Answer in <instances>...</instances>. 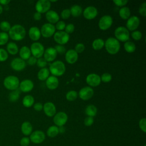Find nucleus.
Masks as SVG:
<instances>
[{
  "instance_id": "nucleus-1",
  "label": "nucleus",
  "mask_w": 146,
  "mask_h": 146,
  "mask_svg": "<svg viewBox=\"0 0 146 146\" xmlns=\"http://www.w3.org/2000/svg\"><path fill=\"white\" fill-rule=\"evenodd\" d=\"M26 31L25 27L21 25H14L11 27L9 31V36L15 41H20L26 36Z\"/></svg>"
},
{
  "instance_id": "nucleus-2",
  "label": "nucleus",
  "mask_w": 146,
  "mask_h": 146,
  "mask_svg": "<svg viewBox=\"0 0 146 146\" xmlns=\"http://www.w3.org/2000/svg\"><path fill=\"white\" fill-rule=\"evenodd\" d=\"M104 47L108 53L111 55H115L119 51L120 44L115 38L110 37L104 42Z\"/></svg>"
},
{
  "instance_id": "nucleus-3",
  "label": "nucleus",
  "mask_w": 146,
  "mask_h": 146,
  "mask_svg": "<svg viewBox=\"0 0 146 146\" xmlns=\"http://www.w3.org/2000/svg\"><path fill=\"white\" fill-rule=\"evenodd\" d=\"M50 72L56 77L63 75L66 71V66L61 60H55L50 64L49 67Z\"/></svg>"
},
{
  "instance_id": "nucleus-4",
  "label": "nucleus",
  "mask_w": 146,
  "mask_h": 146,
  "mask_svg": "<svg viewBox=\"0 0 146 146\" xmlns=\"http://www.w3.org/2000/svg\"><path fill=\"white\" fill-rule=\"evenodd\" d=\"M19 80L18 78L14 75H9L3 80V85L5 87L10 91L17 90L19 88Z\"/></svg>"
},
{
  "instance_id": "nucleus-5",
  "label": "nucleus",
  "mask_w": 146,
  "mask_h": 146,
  "mask_svg": "<svg viewBox=\"0 0 146 146\" xmlns=\"http://www.w3.org/2000/svg\"><path fill=\"white\" fill-rule=\"evenodd\" d=\"M114 35L115 38L119 42H127L129 39V32L125 27L119 26L115 31Z\"/></svg>"
},
{
  "instance_id": "nucleus-6",
  "label": "nucleus",
  "mask_w": 146,
  "mask_h": 146,
  "mask_svg": "<svg viewBox=\"0 0 146 146\" xmlns=\"http://www.w3.org/2000/svg\"><path fill=\"white\" fill-rule=\"evenodd\" d=\"M30 49L33 56L36 59L42 57L44 52V47L43 45L41 43L38 42L33 43L31 44Z\"/></svg>"
},
{
  "instance_id": "nucleus-7",
  "label": "nucleus",
  "mask_w": 146,
  "mask_h": 146,
  "mask_svg": "<svg viewBox=\"0 0 146 146\" xmlns=\"http://www.w3.org/2000/svg\"><path fill=\"white\" fill-rule=\"evenodd\" d=\"M55 26L50 23L43 24L40 29L41 35L46 38H50L53 36L55 33Z\"/></svg>"
},
{
  "instance_id": "nucleus-8",
  "label": "nucleus",
  "mask_w": 146,
  "mask_h": 146,
  "mask_svg": "<svg viewBox=\"0 0 146 146\" xmlns=\"http://www.w3.org/2000/svg\"><path fill=\"white\" fill-rule=\"evenodd\" d=\"M53 38L58 44L64 45L69 41L70 35L64 31H58L55 33Z\"/></svg>"
},
{
  "instance_id": "nucleus-9",
  "label": "nucleus",
  "mask_w": 146,
  "mask_h": 146,
  "mask_svg": "<svg viewBox=\"0 0 146 146\" xmlns=\"http://www.w3.org/2000/svg\"><path fill=\"white\" fill-rule=\"evenodd\" d=\"M68 120V116L64 112L60 111L56 113L53 117V121L57 127L64 126Z\"/></svg>"
},
{
  "instance_id": "nucleus-10",
  "label": "nucleus",
  "mask_w": 146,
  "mask_h": 146,
  "mask_svg": "<svg viewBox=\"0 0 146 146\" xmlns=\"http://www.w3.org/2000/svg\"><path fill=\"white\" fill-rule=\"evenodd\" d=\"M113 23V19L109 15H103L100 18L98 22L99 28L102 30H107L111 27Z\"/></svg>"
},
{
  "instance_id": "nucleus-11",
  "label": "nucleus",
  "mask_w": 146,
  "mask_h": 146,
  "mask_svg": "<svg viewBox=\"0 0 146 146\" xmlns=\"http://www.w3.org/2000/svg\"><path fill=\"white\" fill-rule=\"evenodd\" d=\"M46 135L45 133L40 130H36L32 133L30 135V141L34 144H40L43 143L45 140Z\"/></svg>"
},
{
  "instance_id": "nucleus-12",
  "label": "nucleus",
  "mask_w": 146,
  "mask_h": 146,
  "mask_svg": "<svg viewBox=\"0 0 146 146\" xmlns=\"http://www.w3.org/2000/svg\"><path fill=\"white\" fill-rule=\"evenodd\" d=\"M51 7V3L48 0H39L36 2L35 8L36 12L40 14L47 12Z\"/></svg>"
},
{
  "instance_id": "nucleus-13",
  "label": "nucleus",
  "mask_w": 146,
  "mask_h": 146,
  "mask_svg": "<svg viewBox=\"0 0 146 146\" xmlns=\"http://www.w3.org/2000/svg\"><path fill=\"white\" fill-rule=\"evenodd\" d=\"M94 94V92L93 88L90 86H86L80 90L78 95L83 100H88L93 96Z\"/></svg>"
},
{
  "instance_id": "nucleus-14",
  "label": "nucleus",
  "mask_w": 146,
  "mask_h": 146,
  "mask_svg": "<svg viewBox=\"0 0 146 146\" xmlns=\"http://www.w3.org/2000/svg\"><path fill=\"white\" fill-rule=\"evenodd\" d=\"M86 82L91 87H97L101 83L100 76L95 73H91L87 76Z\"/></svg>"
},
{
  "instance_id": "nucleus-15",
  "label": "nucleus",
  "mask_w": 146,
  "mask_h": 146,
  "mask_svg": "<svg viewBox=\"0 0 146 146\" xmlns=\"http://www.w3.org/2000/svg\"><path fill=\"white\" fill-rule=\"evenodd\" d=\"M10 66L13 70L16 71H21L25 68L26 63L25 60L22 59L21 58H15L11 60Z\"/></svg>"
},
{
  "instance_id": "nucleus-16",
  "label": "nucleus",
  "mask_w": 146,
  "mask_h": 146,
  "mask_svg": "<svg viewBox=\"0 0 146 146\" xmlns=\"http://www.w3.org/2000/svg\"><path fill=\"white\" fill-rule=\"evenodd\" d=\"M140 25L139 18L135 15L130 17L127 21L126 28L128 31H133L136 30Z\"/></svg>"
},
{
  "instance_id": "nucleus-17",
  "label": "nucleus",
  "mask_w": 146,
  "mask_h": 146,
  "mask_svg": "<svg viewBox=\"0 0 146 146\" xmlns=\"http://www.w3.org/2000/svg\"><path fill=\"white\" fill-rule=\"evenodd\" d=\"M98 11L97 9L92 6H90L86 7L83 11V15L84 18L88 20L94 19L98 15Z\"/></svg>"
},
{
  "instance_id": "nucleus-18",
  "label": "nucleus",
  "mask_w": 146,
  "mask_h": 146,
  "mask_svg": "<svg viewBox=\"0 0 146 146\" xmlns=\"http://www.w3.org/2000/svg\"><path fill=\"white\" fill-rule=\"evenodd\" d=\"M43 110L46 116L48 117H52L56 113V108L53 103L48 102L43 105Z\"/></svg>"
},
{
  "instance_id": "nucleus-19",
  "label": "nucleus",
  "mask_w": 146,
  "mask_h": 146,
  "mask_svg": "<svg viewBox=\"0 0 146 146\" xmlns=\"http://www.w3.org/2000/svg\"><path fill=\"white\" fill-rule=\"evenodd\" d=\"M34 83L30 79H25L19 83V89L23 92H29L34 88Z\"/></svg>"
},
{
  "instance_id": "nucleus-20",
  "label": "nucleus",
  "mask_w": 146,
  "mask_h": 146,
  "mask_svg": "<svg viewBox=\"0 0 146 146\" xmlns=\"http://www.w3.org/2000/svg\"><path fill=\"white\" fill-rule=\"evenodd\" d=\"M57 52L54 47H48L44 50L43 54V58L47 62H50L54 61L57 56Z\"/></svg>"
},
{
  "instance_id": "nucleus-21",
  "label": "nucleus",
  "mask_w": 146,
  "mask_h": 146,
  "mask_svg": "<svg viewBox=\"0 0 146 146\" xmlns=\"http://www.w3.org/2000/svg\"><path fill=\"white\" fill-rule=\"evenodd\" d=\"M78 59V54L73 49L67 50L65 53V59L69 64H74Z\"/></svg>"
},
{
  "instance_id": "nucleus-22",
  "label": "nucleus",
  "mask_w": 146,
  "mask_h": 146,
  "mask_svg": "<svg viewBox=\"0 0 146 146\" xmlns=\"http://www.w3.org/2000/svg\"><path fill=\"white\" fill-rule=\"evenodd\" d=\"M59 82V79L55 76H49L46 80V86L49 90H53L58 88Z\"/></svg>"
},
{
  "instance_id": "nucleus-23",
  "label": "nucleus",
  "mask_w": 146,
  "mask_h": 146,
  "mask_svg": "<svg viewBox=\"0 0 146 146\" xmlns=\"http://www.w3.org/2000/svg\"><path fill=\"white\" fill-rule=\"evenodd\" d=\"M46 18L48 23L54 25L59 21V15L55 11L49 10L46 13Z\"/></svg>"
},
{
  "instance_id": "nucleus-24",
  "label": "nucleus",
  "mask_w": 146,
  "mask_h": 146,
  "mask_svg": "<svg viewBox=\"0 0 146 146\" xmlns=\"http://www.w3.org/2000/svg\"><path fill=\"white\" fill-rule=\"evenodd\" d=\"M28 34L30 38L33 41L38 40L41 36L40 29L36 26L31 27L29 30Z\"/></svg>"
},
{
  "instance_id": "nucleus-25",
  "label": "nucleus",
  "mask_w": 146,
  "mask_h": 146,
  "mask_svg": "<svg viewBox=\"0 0 146 146\" xmlns=\"http://www.w3.org/2000/svg\"><path fill=\"white\" fill-rule=\"evenodd\" d=\"M21 130L22 133L25 136H29L30 135V134L33 132V126L30 122L28 121H25L22 123L21 127Z\"/></svg>"
},
{
  "instance_id": "nucleus-26",
  "label": "nucleus",
  "mask_w": 146,
  "mask_h": 146,
  "mask_svg": "<svg viewBox=\"0 0 146 146\" xmlns=\"http://www.w3.org/2000/svg\"><path fill=\"white\" fill-rule=\"evenodd\" d=\"M19 54L20 58L24 60H27L31 56V53L29 47L26 46H23L19 50Z\"/></svg>"
},
{
  "instance_id": "nucleus-27",
  "label": "nucleus",
  "mask_w": 146,
  "mask_h": 146,
  "mask_svg": "<svg viewBox=\"0 0 146 146\" xmlns=\"http://www.w3.org/2000/svg\"><path fill=\"white\" fill-rule=\"evenodd\" d=\"M50 71L48 68L44 67L40 68L39 71L38 72L37 77L39 80L41 81L46 80L50 76Z\"/></svg>"
},
{
  "instance_id": "nucleus-28",
  "label": "nucleus",
  "mask_w": 146,
  "mask_h": 146,
  "mask_svg": "<svg viewBox=\"0 0 146 146\" xmlns=\"http://www.w3.org/2000/svg\"><path fill=\"white\" fill-rule=\"evenodd\" d=\"M6 51L8 54L14 55L19 52V48L15 43L13 42H10L8 43L6 46Z\"/></svg>"
},
{
  "instance_id": "nucleus-29",
  "label": "nucleus",
  "mask_w": 146,
  "mask_h": 146,
  "mask_svg": "<svg viewBox=\"0 0 146 146\" xmlns=\"http://www.w3.org/2000/svg\"><path fill=\"white\" fill-rule=\"evenodd\" d=\"M119 14L120 17L124 20H127L131 15V11L129 7L124 6L121 7L119 11Z\"/></svg>"
},
{
  "instance_id": "nucleus-30",
  "label": "nucleus",
  "mask_w": 146,
  "mask_h": 146,
  "mask_svg": "<svg viewBox=\"0 0 146 146\" xmlns=\"http://www.w3.org/2000/svg\"><path fill=\"white\" fill-rule=\"evenodd\" d=\"M104 46V40L102 38H97L93 40L92 47L94 50L98 51L101 50Z\"/></svg>"
},
{
  "instance_id": "nucleus-31",
  "label": "nucleus",
  "mask_w": 146,
  "mask_h": 146,
  "mask_svg": "<svg viewBox=\"0 0 146 146\" xmlns=\"http://www.w3.org/2000/svg\"><path fill=\"white\" fill-rule=\"evenodd\" d=\"M34 98L32 95H27L23 97L22 100V104L24 107L29 108L34 105Z\"/></svg>"
},
{
  "instance_id": "nucleus-32",
  "label": "nucleus",
  "mask_w": 146,
  "mask_h": 146,
  "mask_svg": "<svg viewBox=\"0 0 146 146\" xmlns=\"http://www.w3.org/2000/svg\"><path fill=\"white\" fill-rule=\"evenodd\" d=\"M71 15L74 17H78L80 16L83 12L82 8L80 6L78 5H74L70 9Z\"/></svg>"
},
{
  "instance_id": "nucleus-33",
  "label": "nucleus",
  "mask_w": 146,
  "mask_h": 146,
  "mask_svg": "<svg viewBox=\"0 0 146 146\" xmlns=\"http://www.w3.org/2000/svg\"><path fill=\"white\" fill-rule=\"evenodd\" d=\"M97 108L93 104H90L88 105L85 109V113L87 115V116H90V117H94L96 116L97 113Z\"/></svg>"
},
{
  "instance_id": "nucleus-34",
  "label": "nucleus",
  "mask_w": 146,
  "mask_h": 146,
  "mask_svg": "<svg viewBox=\"0 0 146 146\" xmlns=\"http://www.w3.org/2000/svg\"><path fill=\"white\" fill-rule=\"evenodd\" d=\"M47 135L50 137H54L59 134L58 127L56 125H51L48 127L46 132Z\"/></svg>"
},
{
  "instance_id": "nucleus-35",
  "label": "nucleus",
  "mask_w": 146,
  "mask_h": 146,
  "mask_svg": "<svg viewBox=\"0 0 146 146\" xmlns=\"http://www.w3.org/2000/svg\"><path fill=\"white\" fill-rule=\"evenodd\" d=\"M21 91L19 88L11 91L9 94V100L11 102H17L20 96Z\"/></svg>"
},
{
  "instance_id": "nucleus-36",
  "label": "nucleus",
  "mask_w": 146,
  "mask_h": 146,
  "mask_svg": "<svg viewBox=\"0 0 146 146\" xmlns=\"http://www.w3.org/2000/svg\"><path fill=\"white\" fill-rule=\"evenodd\" d=\"M124 48L125 51L128 53H132L135 52L136 48L135 44L129 40H128L124 43Z\"/></svg>"
},
{
  "instance_id": "nucleus-37",
  "label": "nucleus",
  "mask_w": 146,
  "mask_h": 146,
  "mask_svg": "<svg viewBox=\"0 0 146 146\" xmlns=\"http://www.w3.org/2000/svg\"><path fill=\"white\" fill-rule=\"evenodd\" d=\"M78 98V93L75 90H70L66 95V99L69 102H73Z\"/></svg>"
},
{
  "instance_id": "nucleus-38",
  "label": "nucleus",
  "mask_w": 146,
  "mask_h": 146,
  "mask_svg": "<svg viewBox=\"0 0 146 146\" xmlns=\"http://www.w3.org/2000/svg\"><path fill=\"white\" fill-rule=\"evenodd\" d=\"M11 27V26L10 23L6 21H2L0 23V29L2 31V32H5V33L9 32Z\"/></svg>"
},
{
  "instance_id": "nucleus-39",
  "label": "nucleus",
  "mask_w": 146,
  "mask_h": 146,
  "mask_svg": "<svg viewBox=\"0 0 146 146\" xmlns=\"http://www.w3.org/2000/svg\"><path fill=\"white\" fill-rule=\"evenodd\" d=\"M9 35L7 33L0 32V46L6 44L9 40Z\"/></svg>"
},
{
  "instance_id": "nucleus-40",
  "label": "nucleus",
  "mask_w": 146,
  "mask_h": 146,
  "mask_svg": "<svg viewBox=\"0 0 146 146\" xmlns=\"http://www.w3.org/2000/svg\"><path fill=\"white\" fill-rule=\"evenodd\" d=\"M9 57V54L7 51L2 48H0V62L6 61Z\"/></svg>"
},
{
  "instance_id": "nucleus-41",
  "label": "nucleus",
  "mask_w": 146,
  "mask_h": 146,
  "mask_svg": "<svg viewBox=\"0 0 146 146\" xmlns=\"http://www.w3.org/2000/svg\"><path fill=\"white\" fill-rule=\"evenodd\" d=\"M101 82L102 81L104 83H108L112 80V75L108 72L103 73L100 76Z\"/></svg>"
},
{
  "instance_id": "nucleus-42",
  "label": "nucleus",
  "mask_w": 146,
  "mask_h": 146,
  "mask_svg": "<svg viewBox=\"0 0 146 146\" xmlns=\"http://www.w3.org/2000/svg\"><path fill=\"white\" fill-rule=\"evenodd\" d=\"M36 65L40 68H44L47 64V62L43 58V57H41L40 58L37 59Z\"/></svg>"
},
{
  "instance_id": "nucleus-43",
  "label": "nucleus",
  "mask_w": 146,
  "mask_h": 146,
  "mask_svg": "<svg viewBox=\"0 0 146 146\" xmlns=\"http://www.w3.org/2000/svg\"><path fill=\"white\" fill-rule=\"evenodd\" d=\"M131 35L135 40H139L142 38V33L139 30H135L132 31Z\"/></svg>"
},
{
  "instance_id": "nucleus-44",
  "label": "nucleus",
  "mask_w": 146,
  "mask_h": 146,
  "mask_svg": "<svg viewBox=\"0 0 146 146\" xmlns=\"http://www.w3.org/2000/svg\"><path fill=\"white\" fill-rule=\"evenodd\" d=\"M54 48L55 49L57 54L58 53L60 54H63L66 53V49L63 45L56 44Z\"/></svg>"
},
{
  "instance_id": "nucleus-45",
  "label": "nucleus",
  "mask_w": 146,
  "mask_h": 146,
  "mask_svg": "<svg viewBox=\"0 0 146 146\" xmlns=\"http://www.w3.org/2000/svg\"><path fill=\"white\" fill-rule=\"evenodd\" d=\"M139 126L140 129L144 133L146 132V119L145 117L141 118L139 121Z\"/></svg>"
},
{
  "instance_id": "nucleus-46",
  "label": "nucleus",
  "mask_w": 146,
  "mask_h": 146,
  "mask_svg": "<svg viewBox=\"0 0 146 146\" xmlns=\"http://www.w3.org/2000/svg\"><path fill=\"white\" fill-rule=\"evenodd\" d=\"M71 16L70 10L68 9L63 10L60 13V17L63 19H67Z\"/></svg>"
},
{
  "instance_id": "nucleus-47",
  "label": "nucleus",
  "mask_w": 146,
  "mask_h": 146,
  "mask_svg": "<svg viewBox=\"0 0 146 146\" xmlns=\"http://www.w3.org/2000/svg\"><path fill=\"white\" fill-rule=\"evenodd\" d=\"M85 49V46L82 43H77L75 46L74 50L78 54V53H82L84 51Z\"/></svg>"
},
{
  "instance_id": "nucleus-48",
  "label": "nucleus",
  "mask_w": 146,
  "mask_h": 146,
  "mask_svg": "<svg viewBox=\"0 0 146 146\" xmlns=\"http://www.w3.org/2000/svg\"><path fill=\"white\" fill-rule=\"evenodd\" d=\"M66 23L63 21H59L55 25V29H57L58 31H63L64 30L66 27Z\"/></svg>"
},
{
  "instance_id": "nucleus-49",
  "label": "nucleus",
  "mask_w": 146,
  "mask_h": 146,
  "mask_svg": "<svg viewBox=\"0 0 146 146\" xmlns=\"http://www.w3.org/2000/svg\"><path fill=\"white\" fill-rule=\"evenodd\" d=\"M75 30V26L72 23H69L67 25H66L65 29H64V31L67 33L68 34H71L74 32Z\"/></svg>"
},
{
  "instance_id": "nucleus-50",
  "label": "nucleus",
  "mask_w": 146,
  "mask_h": 146,
  "mask_svg": "<svg viewBox=\"0 0 146 146\" xmlns=\"http://www.w3.org/2000/svg\"><path fill=\"white\" fill-rule=\"evenodd\" d=\"M94 122V119L93 117L87 116L84 120V124L87 127L91 126Z\"/></svg>"
},
{
  "instance_id": "nucleus-51",
  "label": "nucleus",
  "mask_w": 146,
  "mask_h": 146,
  "mask_svg": "<svg viewBox=\"0 0 146 146\" xmlns=\"http://www.w3.org/2000/svg\"><path fill=\"white\" fill-rule=\"evenodd\" d=\"M139 13L143 17L146 16V2H145L143 3L140 5L139 9Z\"/></svg>"
},
{
  "instance_id": "nucleus-52",
  "label": "nucleus",
  "mask_w": 146,
  "mask_h": 146,
  "mask_svg": "<svg viewBox=\"0 0 146 146\" xmlns=\"http://www.w3.org/2000/svg\"><path fill=\"white\" fill-rule=\"evenodd\" d=\"M30 143V140L29 137L25 136L23 137L20 140V145L21 146H29Z\"/></svg>"
},
{
  "instance_id": "nucleus-53",
  "label": "nucleus",
  "mask_w": 146,
  "mask_h": 146,
  "mask_svg": "<svg viewBox=\"0 0 146 146\" xmlns=\"http://www.w3.org/2000/svg\"><path fill=\"white\" fill-rule=\"evenodd\" d=\"M128 1L127 0H115L113 1V3H115L117 6L119 7H124L128 3Z\"/></svg>"
},
{
  "instance_id": "nucleus-54",
  "label": "nucleus",
  "mask_w": 146,
  "mask_h": 146,
  "mask_svg": "<svg viewBox=\"0 0 146 146\" xmlns=\"http://www.w3.org/2000/svg\"><path fill=\"white\" fill-rule=\"evenodd\" d=\"M36 61H37V59L33 56H31L27 60V64L30 66H34L36 63Z\"/></svg>"
},
{
  "instance_id": "nucleus-55",
  "label": "nucleus",
  "mask_w": 146,
  "mask_h": 146,
  "mask_svg": "<svg viewBox=\"0 0 146 146\" xmlns=\"http://www.w3.org/2000/svg\"><path fill=\"white\" fill-rule=\"evenodd\" d=\"M34 109L36 111H40L43 110V104L41 103H36L33 105Z\"/></svg>"
},
{
  "instance_id": "nucleus-56",
  "label": "nucleus",
  "mask_w": 146,
  "mask_h": 146,
  "mask_svg": "<svg viewBox=\"0 0 146 146\" xmlns=\"http://www.w3.org/2000/svg\"><path fill=\"white\" fill-rule=\"evenodd\" d=\"M33 18L35 20V21H39L42 18V14L38 12H35L34 14V15H33Z\"/></svg>"
},
{
  "instance_id": "nucleus-57",
  "label": "nucleus",
  "mask_w": 146,
  "mask_h": 146,
  "mask_svg": "<svg viewBox=\"0 0 146 146\" xmlns=\"http://www.w3.org/2000/svg\"><path fill=\"white\" fill-rule=\"evenodd\" d=\"M10 2V0H0V5H7Z\"/></svg>"
},
{
  "instance_id": "nucleus-58",
  "label": "nucleus",
  "mask_w": 146,
  "mask_h": 146,
  "mask_svg": "<svg viewBox=\"0 0 146 146\" xmlns=\"http://www.w3.org/2000/svg\"><path fill=\"white\" fill-rule=\"evenodd\" d=\"M59 133H63L65 132V128L64 127V126H62V127H59Z\"/></svg>"
},
{
  "instance_id": "nucleus-59",
  "label": "nucleus",
  "mask_w": 146,
  "mask_h": 146,
  "mask_svg": "<svg viewBox=\"0 0 146 146\" xmlns=\"http://www.w3.org/2000/svg\"><path fill=\"white\" fill-rule=\"evenodd\" d=\"M3 8L2 6L0 5V15H1V14L2 13V12H3Z\"/></svg>"
},
{
  "instance_id": "nucleus-60",
  "label": "nucleus",
  "mask_w": 146,
  "mask_h": 146,
  "mask_svg": "<svg viewBox=\"0 0 146 146\" xmlns=\"http://www.w3.org/2000/svg\"><path fill=\"white\" fill-rule=\"evenodd\" d=\"M50 1V2L51 3V2H57L58 1H56V0H55V1H51V0H50V1Z\"/></svg>"
}]
</instances>
